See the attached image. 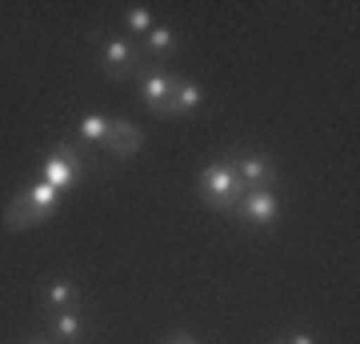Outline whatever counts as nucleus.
<instances>
[{"label":"nucleus","mask_w":360,"mask_h":344,"mask_svg":"<svg viewBox=\"0 0 360 344\" xmlns=\"http://www.w3.org/2000/svg\"><path fill=\"white\" fill-rule=\"evenodd\" d=\"M56 204H60V192L52 189V184H44V180H32L20 196L8 200V208H4V224H8L13 232L37 229V224H44V220L56 212Z\"/></svg>","instance_id":"f257e3e1"},{"label":"nucleus","mask_w":360,"mask_h":344,"mask_svg":"<svg viewBox=\"0 0 360 344\" xmlns=\"http://www.w3.org/2000/svg\"><path fill=\"white\" fill-rule=\"evenodd\" d=\"M196 189H200V200L208 204V208H217V212H224L229 217L232 208H236V200L245 196V184H240V177L232 172L229 160H212V165L200 172V180H196Z\"/></svg>","instance_id":"f03ea898"},{"label":"nucleus","mask_w":360,"mask_h":344,"mask_svg":"<svg viewBox=\"0 0 360 344\" xmlns=\"http://www.w3.org/2000/svg\"><path fill=\"white\" fill-rule=\"evenodd\" d=\"M37 180H44V184H52V189L60 192H72L84 180V156L72 148V144H52L49 148V156H44V165H40V177Z\"/></svg>","instance_id":"7ed1b4c3"},{"label":"nucleus","mask_w":360,"mask_h":344,"mask_svg":"<svg viewBox=\"0 0 360 344\" xmlns=\"http://www.w3.org/2000/svg\"><path fill=\"white\" fill-rule=\"evenodd\" d=\"M229 217H236L245 229H272L281 220V200L272 189H248Z\"/></svg>","instance_id":"20e7f679"},{"label":"nucleus","mask_w":360,"mask_h":344,"mask_svg":"<svg viewBox=\"0 0 360 344\" xmlns=\"http://www.w3.org/2000/svg\"><path fill=\"white\" fill-rule=\"evenodd\" d=\"M232 165V172L240 177L245 189H272L276 184V160L269 153H252V148H232L224 156Z\"/></svg>","instance_id":"39448f33"},{"label":"nucleus","mask_w":360,"mask_h":344,"mask_svg":"<svg viewBox=\"0 0 360 344\" xmlns=\"http://www.w3.org/2000/svg\"><path fill=\"white\" fill-rule=\"evenodd\" d=\"M96 60H101V68L112 80H124V77H132V72H136L141 52H136V44H132L129 37H104L101 52H96Z\"/></svg>","instance_id":"423d86ee"},{"label":"nucleus","mask_w":360,"mask_h":344,"mask_svg":"<svg viewBox=\"0 0 360 344\" xmlns=\"http://www.w3.org/2000/svg\"><path fill=\"white\" fill-rule=\"evenodd\" d=\"M141 101L148 104V113H156V116H165V104H168V96H172V89H176V72H165L160 64H144L141 68Z\"/></svg>","instance_id":"0eeeda50"},{"label":"nucleus","mask_w":360,"mask_h":344,"mask_svg":"<svg viewBox=\"0 0 360 344\" xmlns=\"http://www.w3.org/2000/svg\"><path fill=\"white\" fill-rule=\"evenodd\" d=\"M141 148H144V128L136 125V120L112 116V120H108V141H104V153H112L116 160H132Z\"/></svg>","instance_id":"6e6552de"},{"label":"nucleus","mask_w":360,"mask_h":344,"mask_svg":"<svg viewBox=\"0 0 360 344\" xmlns=\"http://www.w3.org/2000/svg\"><path fill=\"white\" fill-rule=\"evenodd\" d=\"M200 108H205V89H200L196 80L180 77L172 96H168V104H165V116L168 120H180V116H193V113H200Z\"/></svg>","instance_id":"1a4fd4ad"},{"label":"nucleus","mask_w":360,"mask_h":344,"mask_svg":"<svg viewBox=\"0 0 360 344\" xmlns=\"http://www.w3.org/2000/svg\"><path fill=\"white\" fill-rule=\"evenodd\" d=\"M89 336V324L77 308L72 312H49V340L52 344H84Z\"/></svg>","instance_id":"9d476101"},{"label":"nucleus","mask_w":360,"mask_h":344,"mask_svg":"<svg viewBox=\"0 0 360 344\" xmlns=\"http://www.w3.org/2000/svg\"><path fill=\"white\" fill-rule=\"evenodd\" d=\"M136 52H144V56H160V60H168V56H176L180 52V37H176V28L172 25H160L156 20L153 25V32L141 40V49Z\"/></svg>","instance_id":"9b49d317"},{"label":"nucleus","mask_w":360,"mask_h":344,"mask_svg":"<svg viewBox=\"0 0 360 344\" xmlns=\"http://www.w3.org/2000/svg\"><path fill=\"white\" fill-rule=\"evenodd\" d=\"M44 308H49V312H72V308H80L77 281H68V276H52L49 293H44Z\"/></svg>","instance_id":"f8f14e48"},{"label":"nucleus","mask_w":360,"mask_h":344,"mask_svg":"<svg viewBox=\"0 0 360 344\" xmlns=\"http://www.w3.org/2000/svg\"><path fill=\"white\" fill-rule=\"evenodd\" d=\"M108 120L112 116H101V113H84L77 120V136L84 148H104V141H108Z\"/></svg>","instance_id":"ddd939ff"},{"label":"nucleus","mask_w":360,"mask_h":344,"mask_svg":"<svg viewBox=\"0 0 360 344\" xmlns=\"http://www.w3.org/2000/svg\"><path fill=\"white\" fill-rule=\"evenodd\" d=\"M124 25H129V32L132 37H148V32H153V25H156V16H153V8H148V4H129V8H124Z\"/></svg>","instance_id":"4468645a"},{"label":"nucleus","mask_w":360,"mask_h":344,"mask_svg":"<svg viewBox=\"0 0 360 344\" xmlns=\"http://www.w3.org/2000/svg\"><path fill=\"white\" fill-rule=\"evenodd\" d=\"M284 344H316V336H312L309 329H296V332H288V336H284Z\"/></svg>","instance_id":"2eb2a0df"},{"label":"nucleus","mask_w":360,"mask_h":344,"mask_svg":"<svg viewBox=\"0 0 360 344\" xmlns=\"http://www.w3.org/2000/svg\"><path fill=\"white\" fill-rule=\"evenodd\" d=\"M165 344H200V340H196V336H188V332H168Z\"/></svg>","instance_id":"dca6fc26"},{"label":"nucleus","mask_w":360,"mask_h":344,"mask_svg":"<svg viewBox=\"0 0 360 344\" xmlns=\"http://www.w3.org/2000/svg\"><path fill=\"white\" fill-rule=\"evenodd\" d=\"M20 344H52L49 336H28V340H20Z\"/></svg>","instance_id":"f3484780"},{"label":"nucleus","mask_w":360,"mask_h":344,"mask_svg":"<svg viewBox=\"0 0 360 344\" xmlns=\"http://www.w3.org/2000/svg\"><path fill=\"white\" fill-rule=\"evenodd\" d=\"M272 344H284V336H276V340H272Z\"/></svg>","instance_id":"a211bd4d"}]
</instances>
